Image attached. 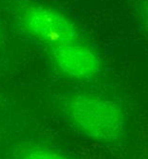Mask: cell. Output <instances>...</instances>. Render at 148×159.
Returning <instances> with one entry per match:
<instances>
[{
	"label": "cell",
	"mask_w": 148,
	"mask_h": 159,
	"mask_svg": "<svg viewBox=\"0 0 148 159\" xmlns=\"http://www.w3.org/2000/svg\"><path fill=\"white\" fill-rule=\"evenodd\" d=\"M17 20L27 34L49 47L81 40V32L76 23L52 6L23 4L17 11Z\"/></svg>",
	"instance_id": "7a4b0ae2"
},
{
	"label": "cell",
	"mask_w": 148,
	"mask_h": 159,
	"mask_svg": "<svg viewBox=\"0 0 148 159\" xmlns=\"http://www.w3.org/2000/svg\"><path fill=\"white\" fill-rule=\"evenodd\" d=\"M1 36H2V33H1V27H0V41H1Z\"/></svg>",
	"instance_id": "8992f818"
},
{
	"label": "cell",
	"mask_w": 148,
	"mask_h": 159,
	"mask_svg": "<svg viewBox=\"0 0 148 159\" xmlns=\"http://www.w3.org/2000/svg\"><path fill=\"white\" fill-rule=\"evenodd\" d=\"M16 159H73L57 150L39 145L23 146L16 152Z\"/></svg>",
	"instance_id": "277c9868"
},
{
	"label": "cell",
	"mask_w": 148,
	"mask_h": 159,
	"mask_svg": "<svg viewBox=\"0 0 148 159\" xmlns=\"http://www.w3.org/2000/svg\"><path fill=\"white\" fill-rule=\"evenodd\" d=\"M141 18H142V23L144 26L145 30L148 34V0L142 4L141 7Z\"/></svg>",
	"instance_id": "5b68a950"
},
{
	"label": "cell",
	"mask_w": 148,
	"mask_h": 159,
	"mask_svg": "<svg viewBox=\"0 0 148 159\" xmlns=\"http://www.w3.org/2000/svg\"><path fill=\"white\" fill-rule=\"evenodd\" d=\"M60 107L67 122L92 141L116 145L126 136L125 109L112 97L90 92H74L63 96Z\"/></svg>",
	"instance_id": "6da1fadb"
},
{
	"label": "cell",
	"mask_w": 148,
	"mask_h": 159,
	"mask_svg": "<svg viewBox=\"0 0 148 159\" xmlns=\"http://www.w3.org/2000/svg\"><path fill=\"white\" fill-rule=\"evenodd\" d=\"M49 57L62 76L74 81H92L103 69L98 52L81 40L49 47Z\"/></svg>",
	"instance_id": "3957f363"
}]
</instances>
